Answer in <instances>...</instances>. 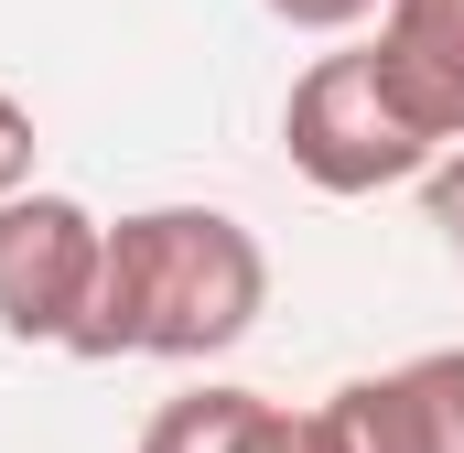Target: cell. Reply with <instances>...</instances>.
Returning a JSON list of instances; mask_svg holds the SVG:
<instances>
[{
  "label": "cell",
  "instance_id": "cell-1",
  "mask_svg": "<svg viewBox=\"0 0 464 453\" xmlns=\"http://www.w3.org/2000/svg\"><path fill=\"white\" fill-rule=\"evenodd\" d=\"M270 303V248L227 206H140L98 248L76 356H227Z\"/></svg>",
  "mask_w": 464,
  "mask_h": 453
},
{
  "label": "cell",
  "instance_id": "cell-2",
  "mask_svg": "<svg viewBox=\"0 0 464 453\" xmlns=\"http://www.w3.org/2000/svg\"><path fill=\"white\" fill-rule=\"evenodd\" d=\"M281 151H292V173L324 184V195H378V184L432 173L443 140L400 109V87L378 76V43H346V54H314V65L292 76Z\"/></svg>",
  "mask_w": 464,
  "mask_h": 453
},
{
  "label": "cell",
  "instance_id": "cell-3",
  "mask_svg": "<svg viewBox=\"0 0 464 453\" xmlns=\"http://www.w3.org/2000/svg\"><path fill=\"white\" fill-rule=\"evenodd\" d=\"M98 248H109V226L76 195H0V335L65 345L87 324Z\"/></svg>",
  "mask_w": 464,
  "mask_h": 453
},
{
  "label": "cell",
  "instance_id": "cell-4",
  "mask_svg": "<svg viewBox=\"0 0 464 453\" xmlns=\"http://www.w3.org/2000/svg\"><path fill=\"white\" fill-rule=\"evenodd\" d=\"M314 432H324V453H464V345L346 378L314 410Z\"/></svg>",
  "mask_w": 464,
  "mask_h": 453
},
{
  "label": "cell",
  "instance_id": "cell-5",
  "mask_svg": "<svg viewBox=\"0 0 464 453\" xmlns=\"http://www.w3.org/2000/svg\"><path fill=\"white\" fill-rule=\"evenodd\" d=\"M378 76L432 140H464V0H378Z\"/></svg>",
  "mask_w": 464,
  "mask_h": 453
},
{
  "label": "cell",
  "instance_id": "cell-6",
  "mask_svg": "<svg viewBox=\"0 0 464 453\" xmlns=\"http://www.w3.org/2000/svg\"><path fill=\"white\" fill-rule=\"evenodd\" d=\"M140 453H324L314 410H281L259 389H184L151 410Z\"/></svg>",
  "mask_w": 464,
  "mask_h": 453
},
{
  "label": "cell",
  "instance_id": "cell-7",
  "mask_svg": "<svg viewBox=\"0 0 464 453\" xmlns=\"http://www.w3.org/2000/svg\"><path fill=\"white\" fill-rule=\"evenodd\" d=\"M421 195H432V226H443V248H454V270H464V140L432 151V184Z\"/></svg>",
  "mask_w": 464,
  "mask_h": 453
},
{
  "label": "cell",
  "instance_id": "cell-8",
  "mask_svg": "<svg viewBox=\"0 0 464 453\" xmlns=\"http://www.w3.org/2000/svg\"><path fill=\"white\" fill-rule=\"evenodd\" d=\"M33 151H44V140H33V109L0 87V195H22V184H33Z\"/></svg>",
  "mask_w": 464,
  "mask_h": 453
},
{
  "label": "cell",
  "instance_id": "cell-9",
  "mask_svg": "<svg viewBox=\"0 0 464 453\" xmlns=\"http://www.w3.org/2000/svg\"><path fill=\"white\" fill-rule=\"evenodd\" d=\"M270 22H292V33H346V22H367L378 0H259Z\"/></svg>",
  "mask_w": 464,
  "mask_h": 453
}]
</instances>
